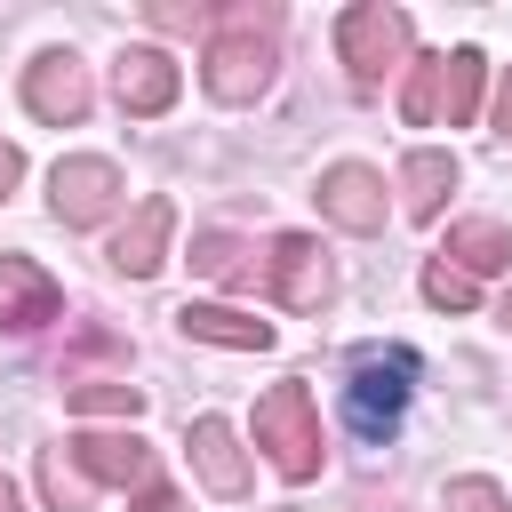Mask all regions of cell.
Segmentation results:
<instances>
[{
	"instance_id": "cell-20",
	"label": "cell",
	"mask_w": 512,
	"mask_h": 512,
	"mask_svg": "<svg viewBox=\"0 0 512 512\" xmlns=\"http://www.w3.org/2000/svg\"><path fill=\"white\" fill-rule=\"evenodd\" d=\"M40 496H48V512H88V480L72 472L64 448H40Z\"/></svg>"
},
{
	"instance_id": "cell-23",
	"label": "cell",
	"mask_w": 512,
	"mask_h": 512,
	"mask_svg": "<svg viewBox=\"0 0 512 512\" xmlns=\"http://www.w3.org/2000/svg\"><path fill=\"white\" fill-rule=\"evenodd\" d=\"M136 512H192V504H184V496H176V488H160V480H152V488H144V496H136Z\"/></svg>"
},
{
	"instance_id": "cell-15",
	"label": "cell",
	"mask_w": 512,
	"mask_h": 512,
	"mask_svg": "<svg viewBox=\"0 0 512 512\" xmlns=\"http://www.w3.org/2000/svg\"><path fill=\"white\" fill-rule=\"evenodd\" d=\"M440 264H456L464 280H488V272H504V264H512V232H504L496 216H464V224H448Z\"/></svg>"
},
{
	"instance_id": "cell-8",
	"label": "cell",
	"mask_w": 512,
	"mask_h": 512,
	"mask_svg": "<svg viewBox=\"0 0 512 512\" xmlns=\"http://www.w3.org/2000/svg\"><path fill=\"white\" fill-rule=\"evenodd\" d=\"M24 104H32L48 128H72V120H88V104H96V88H88V64H80L72 48H48V56H32V64H24Z\"/></svg>"
},
{
	"instance_id": "cell-24",
	"label": "cell",
	"mask_w": 512,
	"mask_h": 512,
	"mask_svg": "<svg viewBox=\"0 0 512 512\" xmlns=\"http://www.w3.org/2000/svg\"><path fill=\"white\" fill-rule=\"evenodd\" d=\"M24 176V160H16V144H0V200H8V184Z\"/></svg>"
},
{
	"instance_id": "cell-3",
	"label": "cell",
	"mask_w": 512,
	"mask_h": 512,
	"mask_svg": "<svg viewBox=\"0 0 512 512\" xmlns=\"http://www.w3.org/2000/svg\"><path fill=\"white\" fill-rule=\"evenodd\" d=\"M256 448L272 456V472L280 480H312L320 472V408H312V392H304V376H280L264 400H256Z\"/></svg>"
},
{
	"instance_id": "cell-18",
	"label": "cell",
	"mask_w": 512,
	"mask_h": 512,
	"mask_svg": "<svg viewBox=\"0 0 512 512\" xmlns=\"http://www.w3.org/2000/svg\"><path fill=\"white\" fill-rule=\"evenodd\" d=\"M192 272H208V280H224V288H256V256H248L232 232H200V240H192Z\"/></svg>"
},
{
	"instance_id": "cell-16",
	"label": "cell",
	"mask_w": 512,
	"mask_h": 512,
	"mask_svg": "<svg viewBox=\"0 0 512 512\" xmlns=\"http://www.w3.org/2000/svg\"><path fill=\"white\" fill-rule=\"evenodd\" d=\"M176 328H184L192 344H224V352H264V344H272V320H248V312H232V304H184Z\"/></svg>"
},
{
	"instance_id": "cell-9",
	"label": "cell",
	"mask_w": 512,
	"mask_h": 512,
	"mask_svg": "<svg viewBox=\"0 0 512 512\" xmlns=\"http://www.w3.org/2000/svg\"><path fill=\"white\" fill-rule=\"evenodd\" d=\"M64 456H72V472L96 488H152V448L136 440V432H72L64 440Z\"/></svg>"
},
{
	"instance_id": "cell-4",
	"label": "cell",
	"mask_w": 512,
	"mask_h": 512,
	"mask_svg": "<svg viewBox=\"0 0 512 512\" xmlns=\"http://www.w3.org/2000/svg\"><path fill=\"white\" fill-rule=\"evenodd\" d=\"M408 392H416V352H408V344L360 352V360H352V384H344V424H352L360 440H392Z\"/></svg>"
},
{
	"instance_id": "cell-11",
	"label": "cell",
	"mask_w": 512,
	"mask_h": 512,
	"mask_svg": "<svg viewBox=\"0 0 512 512\" xmlns=\"http://www.w3.org/2000/svg\"><path fill=\"white\" fill-rule=\"evenodd\" d=\"M312 200H320V216L344 224V232H384V176L360 168V160H336Z\"/></svg>"
},
{
	"instance_id": "cell-13",
	"label": "cell",
	"mask_w": 512,
	"mask_h": 512,
	"mask_svg": "<svg viewBox=\"0 0 512 512\" xmlns=\"http://www.w3.org/2000/svg\"><path fill=\"white\" fill-rule=\"evenodd\" d=\"M56 312H64V288H56L32 256H0V328L32 336V328H48Z\"/></svg>"
},
{
	"instance_id": "cell-7",
	"label": "cell",
	"mask_w": 512,
	"mask_h": 512,
	"mask_svg": "<svg viewBox=\"0 0 512 512\" xmlns=\"http://www.w3.org/2000/svg\"><path fill=\"white\" fill-rule=\"evenodd\" d=\"M264 280H272V296H280L288 312H320V304L336 296V264H328V248H320L312 232H280V240L264 248Z\"/></svg>"
},
{
	"instance_id": "cell-22",
	"label": "cell",
	"mask_w": 512,
	"mask_h": 512,
	"mask_svg": "<svg viewBox=\"0 0 512 512\" xmlns=\"http://www.w3.org/2000/svg\"><path fill=\"white\" fill-rule=\"evenodd\" d=\"M448 512H512V504H504V488H496V480L464 472V480H448Z\"/></svg>"
},
{
	"instance_id": "cell-17",
	"label": "cell",
	"mask_w": 512,
	"mask_h": 512,
	"mask_svg": "<svg viewBox=\"0 0 512 512\" xmlns=\"http://www.w3.org/2000/svg\"><path fill=\"white\" fill-rule=\"evenodd\" d=\"M448 192H456V152H408V160H400V208H408L416 224H432Z\"/></svg>"
},
{
	"instance_id": "cell-25",
	"label": "cell",
	"mask_w": 512,
	"mask_h": 512,
	"mask_svg": "<svg viewBox=\"0 0 512 512\" xmlns=\"http://www.w3.org/2000/svg\"><path fill=\"white\" fill-rule=\"evenodd\" d=\"M496 128L512 136V80H504V96H496Z\"/></svg>"
},
{
	"instance_id": "cell-26",
	"label": "cell",
	"mask_w": 512,
	"mask_h": 512,
	"mask_svg": "<svg viewBox=\"0 0 512 512\" xmlns=\"http://www.w3.org/2000/svg\"><path fill=\"white\" fill-rule=\"evenodd\" d=\"M496 328H504V336H512V288H504V296H496Z\"/></svg>"
},
{
	"instance_id": "cell-2",
	"label": "cell",
	"mask_w": 512,
	"mask_h": 512,
	"mask_svg": "<svg viewBox=\"0 0 512 512\" xmlns=\"http://www.w3.org/2000/svg\"><path fill=\"white\" fill-rule=\"evenodd\" d=\"M480 80H488V56H480V48L416 56V72H408V88H400V112H408V128H432V120L464 128V120L480 112Z\"/></svg>"
},
{
	"instance_id": "cell-14",
	"label": "cell",
	"mask_w": 512,
	"mask_h": 512,
	"mask_svg": "<svg viewBox=\"0 0 512 512\" xmlns=\"http://www.w3.org/2000/svg\"><path fill=\"white\" fill-rule=\"evenodd\" d=\"M184 448H192V472H200L208 496H248V448H240V432L224 416H200L184 432Z\"/></svg>"
},
{
	"instance_id": "cell-27",
	"label": "cell",
	"mask_w": 512,
	"mask_h": 512,
	"mask_svg": "<svg viewBox=\"0 0 512 512\" xmlns=\"http://www.w3.org/2000/svg\"><path fill=\"white\" fill-rule=\"evenodd\" d=\"M0 512H24V504H16V488H8V480H0Z\"/></svg>"
},
{
	"instance_id": "cell-21",
	"label": "cell",
	"mask_w": 512,
	"mask_h": 512,
	"mask_svg": "<svg viewBox=\"0 0 512 512\" xmlns=\"http://www.w3.org/2000/svg\"><path fill=\"white\" fill-rule=\"evenodd\" d=\"M424 304H440V312H472V304H480V280H464L456 264L432 256V264H424Z\"/></svg>"
},
{
	"instance_id": "cell-10",
	"label": "cell",
	"mask_w": 512,
	"mask_h": 512,
	"mask_svg": "<svg viewBox=\"0 0 512 512\" xmlns=\"http://www.w3.org/2000/svg\"><path fill=\"white\" fill-rule=\"evenodd\" d=\"M112 88H120V112H136V120H160V112L176 104L184 72H176V56H168V48H120V64H112Z\"/></svg>"
},
{
	"instance_id": "cell-1",
	"label": "cell",
	"mask_w": 512,
	"mask_h": 512,
	"mask_svg": "<svg viewBox=\"0 0 512 512\" xmlns=\"http://www.w3.org/2000/svg\"><path fill=\"white\" fill-rule=\"evenodd\" d=\"M272 64H280V8L272 0H240L216 16L208 32V56H200V88L216 104H256L272 88Z\"/></svg>"
},
{
	"instance_id": "cell-19",
	"label": "cell",
	"mask_w": 512,
	"mask_h": 512,
	"mask_svg": "<svg viewBox=\"0 0 512 512\" xmlns=\"http://www.w3.org/2000/svg\"><path fill=\"white\" fill-rule=\"evenodd\" d=\"M64 400H72L80 416H136V408H144V384H128V376H72Z\"/></svg>"
},
{
	"instance_id": "cell-6",
	"label": "cell",
	"mask_w": 512,
	"mask_h": 512,
	"mask_svg": "<svg viewBox=\"0 0 512 512\" xmlns=\"http://www.w3.org/2000/svg\"><path fill=\"white\" fill-rule=\"evenodd\" d=\"M120 200H128V184H120V168H112L104 152H72V160L48 168V208H56V224H72V232L104 224Z\"/></svg>"
},
{
	"instance_id": "cell-5",
	"label": "cell",
	"mask_w": 512,
	"mask_h": 512,
	"mask_svg": "<svg viewBox=\"0 0 512 512\" xmlns=\"http://www.w3.org/2000/svg\"><path fill=\"white\" fill-rule=\"evenodd\" d=\"M408 40H416L408 8H392V0H360V8L336 16V56H344L352 88H384V72L408 64Z\"/></svg>"
},
{
	"instance_id": "cell-12",
	"label": "cell",
	"mask_w": 512,
	"mask_h": 512,
	"mask_svg": "<svg viewBox=\"0 0 512 512\" xmlns=\"http://www.w3.org/2000/svg\"><path fill=\"white\" fill-rule=\"evenodd\" d=\"M168 232H176V200H160V192H152V200H136V216H128V224L112 232V248H104V256H112V272L152 280V272L168 264Z\"/></svg>"
}]
</instances>
